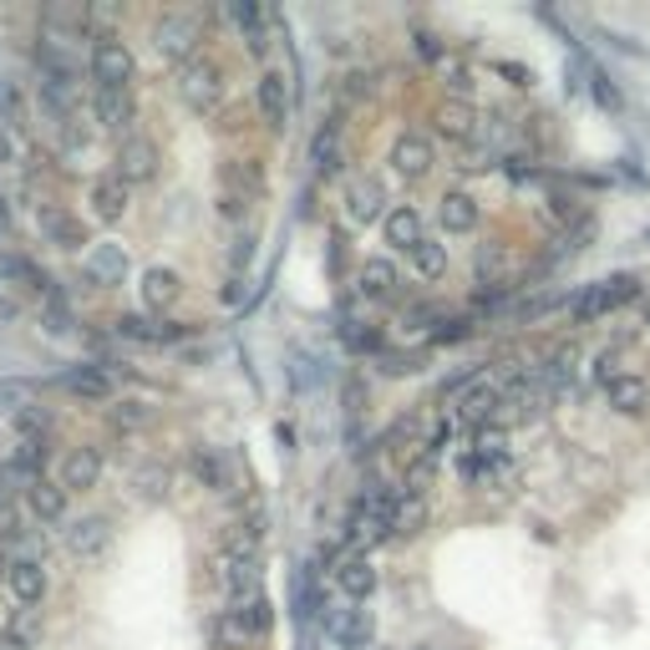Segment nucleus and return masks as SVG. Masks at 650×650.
Listing matches in <instances>:
<instances>
[{"instance_id":"obj_51","label":"nucleus","mask_w":650,"mask_h":650,"mask_svg":"<svg viewBox=\"0 0 650 650\" xmlns=\"http://www.w3.org/2000/svg\"><path fill=\"white\" fill-rule=\"evenodd\" d=\"M498 76H508L514 87H529V82H533V72H529V67H518V61H498Z\"/></svg>"},{"instance_id":"obj_45","label":"nucleus","mask_w":650,"mask_h":650,"mask_svg":"<svg viewBox=\"0 0 650 650\" xmlns=\"http://www.w3.org/2000/svg\"><path fill=\"white\" fill-rule=\"evenodd\" d=\"M417 366H422V356H417V351H382V371H386V376H412Z\"/></svg>"},{"instance_id":"obj_36","label":"nucleus","mask_w":650,"mask_h":650,"mask_svg":"<svg viewBox=\"0 0 650 650\" xmlns=\"http://www.w3.org/2000/svg\"><path fill=\"white\" fill-rule=\"evenodd\" d=\"M41 325L51 330V336H72V330H76L72 305H67L61 290H46V296H41Z\"/></svg>"},{"instance_id":"obj_56","label":"nucleus","mask_w":650,"mask_h":650,"mask_svg":"<svg viewBox=\"0 0 650 650\" xmlns=\"http://www.w3.org/2000/svg\"><path fill=\"white\" fill-rule=\"evenodd\" d=\"M11 158V133H5V128H0V162Z\"/></svg>"},{"instance_id":"obj_14","label":"nucleus","mask_w":650,"mask_h":650,"mask_svg":"<svg viewBox=\"0 0 650 650\" xmlns=\"http://www.w3.org/2000/svg\"><path fill=\"white\" fill-rule=\"evenodd\" d=\"M336 585L351 605H366L371 590H376V569H371L366 554H346V559L336 564Z\"/></svg>"},{"instance_id":"obj_2","label":"nucleus","mask_w":650,"mask_h":650,"mask_svg":"<svg viewBox=\"0 0 650 650\" xmlns=\"http://www.w3.org/2000/svg\"><path fill=\"white\" fill-rule=\"evenodd\" d=\"M198 41H204V21L193 11H168V15H158V26H153V51H158L162 61H183V67H189Z\"/></svg>"},{"instance_id":"obj_37","label":"nucleus","mask_w":650,"mask_h":650,"mask_svg":"<svg viewBox=\"0 0 650 650\" xmlns=\"http://www.w3.org/2000/svg\"><path fill=\"white\" fill-rule=\"evenodd\" d=\"M214 636H219V646H224V650H244V640H254L250 621H244V605L224 610L219 625H214Z\"/></svg>"},{"instance_id":"obj_17","label":"nucleus","mask_w":650,"mask_h":650,"mask_svg":"<svg viewBox=\"0 0 650 650\" xmlns=\"http://www.w3.org/2000/svg\"><path fill=\"white\" fill-rule=\"evenodd\" d=\"M87 198H92V214H97L103 224H112V219H122V214H128V183H122L118 173L92 178Z\"/></svg>"},{"instance_id":"obj_47","label":"nucleus","mask_w":650,"mask_h":650,"mask_svg":"<svg viewBox=\"0 0 650 650\" xmlns=\"http://www.w3.org/2000/svg\"><path fill=\"white\" fill-rule=\"evenodd\" d=\"M137 488H143V498H168V468H158V462L143 468V473H137Z\"/></svg>"},{"instance_id":"obj_31","label":"nucleus","mask_w":650,"mask_h":650,"mask_svg":"<svg viewBox=\"0 0 650 650\" xmlns=\"http://www.w3.org/2000/svg\"><path fill=\"white\" fill-rule=\"evenodd\" d=\"M183 296V280H178L173 269H148V275H143V300H148L153 311H162V305H173V300Z\"/></svg>"},{"instance_id":"obj_1","label":"nucleus","mask_w":650,"mask_h":650,"mask_svg":"<svg viewBox=\"0 0 650 650\" xmlns=\"http://www.w3.org/2000/svg\"><path fill=\"white\" fill-rule=\"evenodd\" d=\"M260 193H265V168L254 158H224L219 162V214L224 219H239Z\"/></svg>"},{"instance_id":"obj_50","label":"nucleus","mask_w":650,"mask_h":650,"mask_svg":"<svg viewBox=\"0 0 650 650\" xmlns=\"http://www.w3.org/2000/svg\"><path fill=\"white\" fill-rule=\"evenodd\" d=\"M122 269H128V260L118 250H97V275H122Z\"/></svg>"},{"instance_id":"obj_35","label":"nucleus","mask_w":650,"mask_h":650,"mask_svg":"<svg viewBox=\"0 0 650 650\" xmlns=\"http://www.w3.org/2000/svg\"><path fill=\"white\" fill-rule=\"evenodd\" d=\"M478 285H503L508 280V250H503L498 239H488L483 250H478Z\"/></svg>"},{"instance_id":"obj_3","label":"nucleus","mask_w":650,"mask_h":650,"mask_svg":"<svg viewBox=\"0 0 650 650\" xmlns=\"http://www.w3.org/2000/svg\"><path fill=\"white\" fill-rule=\"evenodd\" d=\"M92 82H97V92H128V82H133V51L118 36H97L92 41Z\"/></svg>"},{"instance_id":"obj_40","label":"nucleus","mask_w":650,"mask_h":650,"mask_svg":"<svg viewBox=\"0 0 650 650\" xmlns=\"http://www.w3.org/2000/svg\"><path fill=\"white\" fill-rule=\"evenodd\" d=\"M340 340H346L351 351H382V330H371V325H361V321L340 325Z\"/></svg>"},{"instance_id":"obj_44","label":"nucleus","mask_w":650,"mask_h":650,"mask_svg":"<svg viewBox=\"0 0 650 650\" xmlns=\"http://www.w3.org/2000/svg\"><path fill=\"white\" fill-rule=\"evenodd\" d=\"M229 21H234V26L244 31V36H250V31L265 26V11H260L254 0H234V5H229Z\"/></svg>"},{"instance_id":"obj_49","label":"nucleus","mask_w":650,"mask_h":650,"mask_svg":"<svg viewBox=\"0 0 650 650\" xmlns=\"http://www.w3.org/2000/svg\"><path fill=\"white\" fill-rule=\"evenodd\" d=\"M340 401H346V417H361V407H366V382H361V376H351V382H346V392H340Z\"/></svg>"},{"instance_id":"obj_57","label":"nucleus","mask_w":650,"mask_h":650,"mask_svg":"<svg viewBox=\"0 0 650 650\" xmlns=\"http://www.w3.org/2000/svg\"><path fill=\"white\" fill-rule=\"evenodd\" d=\"M0 575H11V564H5V559H0Z\"/></svg>"},{"instance_id":"obj_54","label":"nucleus","mask_w":650,"mask_h":650,"mask_svg":"<svg viewBox=\"0 0 650 650\" xmlns=\"http://www.w3.org/2000/svg\"><path fill=\"white\" fill-rule=\"evenodd\" d=\"M0 229H11V198L0 193Z\"/></svg>"},{"instance_id":"obj_23","label":"nucleus","mask_w":650,"mask_h":650,"mask_svg":"<svg viewBox=\"0 0 650 650\" xmlns=\"http://www.w3.org/2000/svg\"><path fill=\"white\" fill-rule=\"evenodd\" d=\"M5 585H11V594L21 600V605H41V600H46V569H41V559H15L11 575H5Z\"/></svg>"},{"instance_id":"obj_8","label":"nucleus","mask_w":650,"mask_h":650,"mask_svg":"<svg viewBox=\"0 0 650 650\" xmlns=\"http://www.w3.org/2000/svg\"><path fill=\"white\" fill-rule=\"evenodd\" d=\"M61 544H67V554L82 564H97L112 549V523H107L103 514H87V518H76L72 529L61 533Z\"/></svg>"},{"instance_id":"obj_33","label":"nucleus","mask_w":650,"mask_h":650,"mask_svg":"<svg viewBox=\"0 0 650 650\" xmlns=\"http://www.w3.org/2000/svg\"><path fill=\"white\" fill-rule=\"evenodd\" d=\"M412 269H417V275H422V280H443V275H447V244H443V239H422V244H417V250H412Z\"/></svg>"},{"instance_id":"obj_20","label":"nucleus","mask_w":650,"mask_h":650,"mask_svg":"<svg viewBox=\"0 0 650 650\" xmlns=\"http://www.w3.org/2000/svg\"><path fill=\"white\" fill-rule=\"evenodd\" d=\"M605 397H610V412H621V417H646L650 412V382L646 376H630V371H625L615 386H605Z\"/></svg>"},{"instance_id":"obj_25","label":"nucleus","mask_w":650,"mask_h":650,"mask_svg":"<svg viewBox=\"0 0 650 650\" xmlns=\"http://www.w3.org/2000/svg\"><path fill=\"white\" fill-rule=\"evenodd\" d=\"M26 503H31V514L41 518V523H61V518H67V488L61 483L36 478V483L26 488Z\"/></svg>"},{"instance_id":"obj_41","label":"nucleus","mask_w":650,"mask_h":650,"mask_svg":"<svg viewBox=\"0 0 650 650\" xmlns=\"http://www.w3.org/2000/svg\"><path fill=\"white\" fill-rule=\"evenodd\" d=\"M41 26L82 31V26H87V5H46V11H41Z\"/></svg>"},{"instance_id":"obj_10","label":"nucleus","mask_w":650,"mask_h":650,"mask_svg":"<svg viewBox=\"0 0 650 650\" xmlns=\"http://www.w3.org/2000/svg\"><path fill=\"white\" fill-rule=\"evenodd\" d=\"M498 412H503V386L488 382V376H478V382L458 397V422L462 428H473V432H483Z\"/></svg>"},{"instance_id":"obj_9","label":"nucleus","mask_w":650,"mask_h":650,"mask_svg":"<svg viewBox=\"0 0 650 650\" xmlns=\"http://www.w3.org/2000/svg\"><path fill=\"white\" fill-rule=\"evenodd\" d=\"M118 168L112 173L122 178V183H153L158 178V162H162V153H158V143L153 137H122L118 143Z\"/></svg>"},{"instance_id":"obj_22","label":"nucleus","mask_w":650,"mask_h":650,"mask_svg":"<svg viewBox=\"0 0 650 650\" xmlns=\"http://www.w3.org/2000/svg\"><path fill=\"white\" fill-rule=\"evenodd\" d=\"M437 219H443L447 234H473V229H478V198H473V193H462V189L443 193Z\"/></svg>"},{"instance_id":"obj_27","label":"nucleus","mask_w":650,"mask_h":650,"mask_svg":"<svg viewBox=\"0 0 650 650\" xmlns=\"http://www.w3.org/2000/svg\"><path fill=\"white\" fill-rule=\"evenodd\" d=\"M290 610H296V621H311L315 610H330L321 600V585H315V569H296V585H290Z\"/></svg>"},{"instance_id":"obj_15","label":"nucleus","mask_w":650,"mask_h":650,"mask_svg":"<svg viewBox=\"0 0 650 650\" xmlns=\"http://www.w3.org/2000/svg\"><path fill=\"white\" fill-rule=\"evenodd\" d=\"M386 244H392V250H407L412 254L417 244H422V239H428V224H422V214H417L412 204H397V208H386Z\"/></svg>"},{"instance_id":"obj_16","label":"nucleus","mask_w":650,"mask_h":650,"mask_svg":"<svg viewBox=\"0 0 650 650\" xmlns=\"http://www.w3.org/2000/svg\"><path fill=\"white\" fill-rule=\"evenodd\" d=\"M432 122H437V133L453 137V143H473L478 137V112L473 103H458V97H447V103H437V112H432Z\"/></svg>"},{"instance_id":"obj_32","label":"nucleus","mask_w":650,"mask_h":650,"mask_svg":"<svg viewBox=\"0 0 650 650\" xmlns=\"http://www.w3.org/2000/svg\"><path fill=\"white\" fill-rule=\"evenodd\" d=\"M437 458L443 453H432V447H422L412 462H407V478H401V493H417V498H428L432 478H437Z\"/></svg>"},{"instance_id":"obj_13","label":"nucleus","mask_w":650,"mask_h":650,"mask_svg":"<svg viewBox=\"0 0 650 650\" xmlns=\"http://www.w3.org/2000/svg\"><path fill=\"white\" fill-rule=\"evenodd\" d=\"M97 478H103V453L97 447H72L61 458V488L67 493H87V488H97Z\"/></svg>"},{"instance_id":"obj_42","label":"nucleus","mask_w":650,"mask_h":650,"mask_svg":"<svg viewBox=\"0 0 650 650\" xmlns=\"http://www.w3.org/2000/svg\"><path fill=\"white\" fill-rule=\"evenodd\" d=\"M244 621H250L254 636H269V625H275V605H269L265 594H254L250 605H244Z\"/></svg>"},{"instance_id":"obj_46","label":"nucleus","mask_w":650,"mask_h":650,"mask_svg":"<svg viewBox=\"0 0 650 650\" xmlns=\"http://www.w3.org/2000/svg\"><path fill=\"white\" fill-rule=\"evenodd\" d=\"M11 468H15V473H26L31 483H36V478H41V473H36V468H41V443H21V447H15Z\"/></svg>"},{"instance_id":"obj_12","label":"nucleus","mask_w":650,"mask_h":650,"mask_svg":"<svg viewBox=\"0 0 650 650\" xmlns=\"http://www.w3.org/2000/svg\"><path fill=\"white\" fill-rule=\"evenodd\" d=\"M432 162H437V153H432V137L401 133L397 143H392V168H397L401 178H428Z\"/></svg>"},{"instance_id":"obj_26","label":"nucleus","mask_w":650,"mask_h":650,"mask_svg":"<svg viewBox=\"0 0 650 650\" xmlns=\"http://www.w3.org/2000/svg\"><path fill=\"white\" fill-rule=\"evenodd\" d=\"M422 529H428V498L401 493L397 508H392V539H417Z\"/></svg>"},{"instance_id":"obj_30","label":"nucleus","mask_w":650,"mask_h":650,"mask_svg":"<svg viewBox=\"0 0 650 650\" xmlns=\"http://www.w3.org/2000/svg\"><path fill=\"white\" fill-rule=\"evenodd\" d=\"M118 336L122 340H143V346H162V340H178L183 336V325H153L143 315H122L118 321Z\"/></svg>"},{"instance_id":"obj_28","label":"nucleus","mask_w":650,"mask_h":650,"mask_svg":"<svg viewBox=\"0 0 650 650\" xmlns=\"http://www.w3.org/2000/svg\"><path fill=\"white\" fill-rule=\"evenodd\" d=\"M397 285H401L397 265H392V260H382V254H376V260H366V265H361V296H371V300H386V296H392V290H397Z\"/></svg>"},{"instance_id":"obj_43","label":"nucleus","mask_w":650,"mask_h":650,"mask_svg":"<svg viewBox=\"0 0 650 650\" xmlns=\"http://www.w3.org/2000/svg\"><path fill=\"white\" fill-rule=\"evenodd\" d=\"M458 168H462V173H478V168H493V143H483V137H473V143L462 148Z\"/></svg>"},{"instance_id":"obj_11","label":"nucleus","mask_w":650,"mask_h":650,"mask_svg":"<svg viewBox=\"0 0 650 650\" xmlns=\"http://www.w3.org/2000/svg\"><path fill=\"white\" fill-rule=\"evenodd\" d=\"M189 473H193V483L208 488V493H229V488H234V462H229L224 447H193Z\"/></svg>"},{"instance_id":"obj_39","label":"nucleus","mask_w":650,"mask_h":650,"mask_svg":"<svg viewBox=\"0 0 650 650\" xmlns=\"http://www.w3.org/2000/svg\"><path fill=\"white\" fill-rule=\"evenodd\" d=\"M153 407L148 401H118L112 407V428H122V432H143V428H153Z\"/></svg>"},{"instance_id":"obj_48","label":"nucleus","mask_w":650,"mask_h":650,"mask_svg":"<svg viewBox=\"0 0 650 650\" xmlns=\"http://www.w3.org/2000/svg\"><path fill=\"white\" fill-rule=\"evenodd\" d=\"M621 376H625V371H621V356H615V351L594 356V382H600V386H615Z\"/></svg>"},{"instance_id":"obj_38","label":"nucleus","mask_w":650,"mask_h":650,"mask_svg":"<svg viewBox=\"0 0 650 650\" xmlns=\"http://www.w3.org/2000/svg\"><path fill=\"white\" fill-rule=\"evenodd\" d=\"M11 422H15V432H21V443H41L46 428H51V412H46L41 401H31V407H15Z\"/></svg>"},{"instance_id":"obj_53","label":"nucleus","mask_w":650,"mask_h":650,"mask_svg":"<svg viewBox=\"0 0 650 650\" xmlns=\"http://www.w3.org/2000/svg\"><path fill=\"white\" fill-rule=\"evenodd\" d=\"M462 336H473V321H443V330H437V340H462Z\"/></svg>"},{"instance_id":"obj_24","label":"nucleus","mask_w":650,"mask_h":650,"mask_svg":"<svg viewBox=\"0 0 650 650\" xmlns=\"http://www.w3.org/2000/svg\"><path fill=\"white\" fill-rule=\"evenodd\" d=\"M61 386L72 392V397L82 401H112V376H107L103 366H76L61 376Z\"/></svg>"},{"instance_id":"obj_18","label":"nucleus","mask_w":650,"mask_h":650,"mask_svg":"<svg viewBox=\"0 0 650 650\" xmlns=\"http://www.w3.org/2000/svg\"><path fill=\"white\" fill-rule=\"evenodd\" d=\"M260 112H265V128H275V133L290 122V82H285V72L260 76Z\"/></svg>"},{"instance_id":"obj_52","label":"nucleus","mask_w":650,"mask_h":650,"mask_svg":"<svg viewBox=\"0 0 650 650\" xmlns=\"http://www.w3.org/2000/svg\"><path fill=\"white\" fill-rule=\"evenodd\" d=\"M417 51H422L428 61H443V41H437L432 31H417Z\"/></svg>"},{"instance_id":"obj_34","label":"nucleus","mask_w":650,"mask_h":650,"mask_svg":"<svg viewBox=\"0 0 650 650\" xmlns=\"http://www.w3.org/2000/svg\"><path fill=\"white\" fill-rule=\"evenodd\" d=\"M92 112H97L103 128H128V122H133V97H128V92H97Z\"/></svg>"},{"instance_id":"obj_21","label":"nucleus","mask_w":650,"mask_h":650,"mask_svg":"<svg viewBox=\"0 0 650 650\" xmlns=\"http://www.w3.org/2000/svg\"><path fill=\"white\" fill-rule=\"evenodd\" d=\"M36 224H41V234L51 239L57 250H82V244H87V229H82V219L61 214V208H36Z\"/></svg>"},{"instance_id":"obj_7","label":"nucleus","mask_w":650,"mask_h":650,"mask_svg":"<svg viewBox=\"0 0 650 650\" xmlns=\"http://www.w3.org/2000/svg\"><path fill=\"white\" fill-rule=\"evenodd\" d=\"M371 630H376V621H371L366 605L325 610V640H330L336 650H366L371 646Z\"/></svg>"},{"instance_id":"obj_55","label":"nucleus","mask_w":650,"mask_h":650,"mask_svg":"<svg viewBox=\"0 0 650 650\" xmlns=\"http://www.w3.org/2000/svg\"><path fill=\"white\" fill-rule=\"evenodd\" d=\"M0 650H26V640H21V636H0Z\"/></svg>"},{"instance_id":"obj_19","label":"nucleus","mask_w":650,"mask_h":650,"mask_svg":"<svg viewBox=\"0 0 650 650\" xmlns=\"http://www.w3.org/2000/svg\"><path fill=\"white\" fill-rule=\"evenodd\" d=\"M382 204H386V193L376 178H351V183H346V214H351V224L382 219Z\"/></svg>"},{"instance_id":"obj_6","label":"nucleus","mask_w":650,"mask_h":650,"mask_svg":"<svg viewBox=\"0 0 650 650\" xmlns=\"http://www.w3.org/2000/svg\"><path fill=\"white\" fill-rule=\"evenodd\" d=\"M208 575L219 585L234 605H250L254 594H260V559H234V554H214L208 564Z\"/></svg>"},{"instance_id":"obj_29","label":"nucleus","mask_w":650,"mask_h":650,"mask_svg":"<svg viewBox=\"0 0 650 650\" xmlns=\"http://www.w3.org/2000/svg\"><path fill=\"white\" fill-rule=\"evenodd\" d=\"M311 162H315V173H340V122L330 118L321 128V133H315V143H311Z\"/></svg>"},{"instance_id":"obj_5","label":"nucleus","mask_w":650,"mask_h":650,"mask_svg":"<svg viewBox=\"0 0 650 650\" xmlns=\"http://www.w3.org/2000/svg\"><path fill=\"white\" fill-rule=\"evenodd\" d=\"M630 300H640V280L636 275H610L605 285H590L585 296L575 300V321H594V315L615 311V305H630Z\"/></svg>"},{"instance_id":"obj_4","label":"nucleus","mask_w":650,"mask_h":650,"mask_svg":"<svg viewBox=\"0 0 650 650\" xmlns=\"http://www.w3.org/2000/svg\"><path fill=\"white\" fill-rule=\"evenodd\" d=\"M178 97L189 112H214L224 97V76L214 61H189L183 72H178Z\"/></svg>"}]
</instances>
